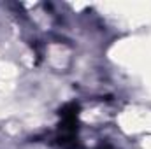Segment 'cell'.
<instances>
[{"mask_svg":"<svg viewBox=\"0 0 151 149\" xmlns=\"http://www.w3.org/2000/svg\"><path fill=\"white\" fill-rule=\"evenodd\" d=\"M79 114L81 105L77 102H69L58 111V135L56 144L62 149H83L79 140Z\"/></svg>","mask_w":151,"mask_h":149,"instance_id":"cell-1","label":"cell"},{"mask_svg":"<svg viewBox=\"0 0 151 149\" xmlns=\"http://www.w3.org/2000/svg\"><path fill=\"white\" fill-rule=\"evenodd\" d=\"M95 149H113V146H109V144H104V142H102V144H99Z\"/></svg>","mask_w":151,"mask_h":149,"instance_id":"cell-2","label":"cell"}]
</instances>
